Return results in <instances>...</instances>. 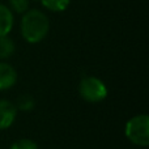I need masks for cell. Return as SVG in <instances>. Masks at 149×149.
Wrapping results in <instances>:
<instances>
[{
    "instance_id": "6da1fadb",
    "label": "cell",
    "mask_w": 149,
    "mask_h": 149,
    "mask_svg": "<svg viewBox=\"0 0 149 149\" xmlns=\"http://www.w3.org/2000/svg\"><path fill=\"white\" fill-rule=\"evenodd\" d=\"M20 30L22 38L28 43H39L50 31L49 17L41 9H28L21 18Z\"/></svg>"
},
{
    "instance_id": "7a4b0ae2",
    "label": "cell",
    "mask_w": 149,
    "mask_h": 149,
    "mask_svg": "<svg viewBox=\"0 0 149 149\" xmlns=\"http://www.w3.org/2000/svg\"><path fill=\"white\" fill-rule=\"evenodd\" d=\"M124 135L132 144L137 147L149 145V116L147 114H137L132 116L124 126Z\"/></svg>"
},
{
    "instance_id": "30bf717a",
    "label": "cell",
    "mask_w": 149,
    "mask_h": 149,
    "mask_svg": "<svg viewBox=\"0 0 149 149\" xmlns=\"http://www.w3.org/2000/svg\"><path fill=\"white\" fill-rule=\"evenodd\" d=\"M8 3H9V9L20 15H24L30 7V0H8Z\"/></svg>"
},
{
    "instance_id": "5b68a950",
    "label": "cell",
    "mask_w": 149,
    "mask_h": 149,
    "mask_svg": "<svg viewBox=\"0 0 149 149\" xmlns=\"http://www.w3.org/2000/svg\"><path fill=\"white\" fill-rule=\"evenodd\" d=\"M17 82V72L9 63L0 60V90H8Z\"/></svg>"
},
{
    "instance_id": "8992f818",
    "label": "cell",
    "mask_w": 149,
    "mask_h": 149,
    "mask_svg": "<svg viewBox=\"0 0 149 149\" xmlns=\"http://www.w3.org/2000/svg\"><path fill=\"white\" fill-rule=\"evenodd\" d=\"M15 25V16L9 7L0 4V37L8 36Z\"/></svg>"
},
{
    "instance_id": "ba28073f",
    "label": "cell",
    "mask_w": 149,
    "mask_h": 149,
    "mask_svg": "<svg viewBox=\"0 0 149 149\" xmlns=\"http://www.w3.org/2000/svg\"><path fill=\"white\" fill-rule=\"evenodd\" d=\"M46 9L51 10V12H64L68 8L71 0H38Z\"/></svg>"
},
{
    "instance_id": "52a82bcc",
    "label": "cell",
    "mask_w": 149,
    "mask_h": 149,
    "mask_svg": "<svg viewBox=\"0 0 149 149\" xmlns=\"http://www.w3.org/2000/svg\"><path fill=\"white\" fill-rule=\"evenodd\" d=\"M16 51V45L12 38L8 36L0 37V59L7 60L15 54Z\"/></svg>"
},
{
    "instance_id": "9c48e42d",
    "label": "cell",
    "mask_w": 149,
    "mask_h": 149,
    "mask_svg": "<svg viewBox=\"0 0 149 149\" xmlns=\"http://www.w3.org/2000/svg\"><path fill=\"white\" fill-rule=\"evenodd\" d=\"M17 110H21V111H31L36 106V101L34 98L31 97L30 94H22L18 97L17 102L15 103Z\"/></svg>"
},
{
    "instance_id": "277c9868",
    "label": "cell",
    "mask_w": 149,
    "mask_h": 149,
    "mask_svg": "<svg viewBox=\"0 0 149 149\" xmlns=\"http://www.w3.org/2000/svg\"><path fill=\"white\" fill-rule=\"evenodd\" d=\"M17 107L8 100H0V131L7 130L15 123L17 116Z\"/></svg>"
},
{
    "instance_id": "3957f363",
    "label": "cell",
    "mask_w": 149,
    "mask_h": 149,
    "mask_svg": "<svg viewBox=\"0 0 149 149\" xmlns=\"http://www.w3.org/2000/svg\"><path fill=\"white\" fill-rule=\"evenodd\" d=\"M80 97L89 103L102 102L109 94L106 84L94 76H85L79 84Z\"/></svg>"
},
{
    "instance_id": "8fae6325",
    "label": "cell",
    "mask_w": 149,
    "mask_h": 149,
    "mask_svg": "<svg viewBox=\"0 0 149 149\" xmlns=\"http://www.w3.org/2000/svg\"><path fill=\"white\" fill-rule=\"evenodd\" d=\"M9 149H38V145L30 139H20L13 143Z\"/></svg>"
}]
</instances>
